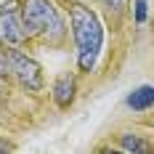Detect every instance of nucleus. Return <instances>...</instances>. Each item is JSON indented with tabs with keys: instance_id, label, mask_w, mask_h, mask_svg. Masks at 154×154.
<instances>
[{
	"instance_id": "8",
	"label": "nucleus",
	"mask_w": 154,
	"mask_h": 154,
	"mask_svg": "<svg viewBox=\"0 0 154 154\" xmlns=\"http://www.w3.org/2000/svg\"><path fill=\"white\" fill-rule=\"evenodd\" d=\"M146 21V0H136V24Z\"/></svg>"
},
{
	"instance_id": "5",
	"label": "nucleus",
	"mask_w": 154,
	"mask_h": 154,
	"mask_svg": "<svg viewBox=\"0 0 154 154\" xmlns=\"http://www.w3.org/2000/svg\"><path fill=\"white\" fill-rule=\"evenodd\" d=\"M53 101L61 109L75 101V80H72V75H59L56 77V82H53Z\"/></svg>"
},
{
	"instance_id": "3",
	"label": "nucleus",
	"mask_w": 154,
	"mask_h": 154,
	"mask_svg": "<svg viewBox=\"0 0 154 154\" xmlns=\"http://www.w3.org/2000/svg\"><path fill=\"white\" fill-rule=\"evenodd\" d=\"M8 69L16 75V80L27 88V91H40L43 88V66L35 61L32 56H27L24 51L14 48L8 53Z\"/></svg>"
},
{
	"instance_id": "6",
	"label": "nucleus",
	"mask_w": 154,
	"mask_h": 154,
	"mask_svg": "<svg viewBox=\"0 0 154 154\" xmlns=\"http://www.w3.org/2000/svg\"><path fill=\"white\" fill-rule=\"evenodd\" d=\"M125 104L133 109V112H146L149 106H154V85H141V88H136V91L128 96Z\"/></svg>"
},
{
	"instance_id": "9",
	"label": "nucleus",
	"mask_w": 154,
	"mask_h": 154,
	"mask_svg": "<svg viewBox=\"0 0 154 154\" xmlns=\"http://www.w3.org/2000/svg\"><path fill=\"white\" fill-rule=\"evenodd\" d=\"M0 43H3V40H0ZM5 69H8V59H5V56H3V51H0V75H3Z\"/></svg>"
},
{
	"instance_id": "2",
	"label": "nucleus",
	"mask_w": 154,
	"mask_h": 154,
	"mask_svg": "<svg viewBox=\"0 0 154 154\" xmlns=\"http://www.w3.org/2000/svg\"><path fill=\"white\" fill-rule=\"evenodd\" d=\"M21 19L27 24V32L32 35H43L51 43L64 37V19L53 0H24Z\"/></svg>"
},
{
	"instance_id": "7",
	"label": "nucleus",
	"mask_w": 154,
	"mask_h": 154,
	"mask_svg": "<svg viewBox=\"0 0 154 154\" xmlns=\"http://www.w3.org/2000/svg\"><path fill=\"white\" fill-rule=\"evenodd\" d=\"M120 146H122V152H133V154L149 152V143L141 138V136H136V133H122L120 136Z\"/></svg>"
},
{
	"instance_id": "1",
	"label": "nucleus",
	"mask_w": 154,
	"mask_h": 154,
	"mask_svg": "<svg viewBox=\"0 0 154 154\" xmlns=\"http://www.w3.org/2000/svg\"><path fill=\"white\" fill-rule=\"evenodd\" d=\"M69 24H72V37L77 45V64L82 72H93L104 48V24L96 16V11H91L82 3L69 5Z\"/></svg>"
},
{
	"instance_id": "4",
	"label": "nucleus",
	"mask_w": 154,
	"mask_h": 154,
	"mask_svg": "<svg viewBox=\"0 0 154 154\" xmlns=\"http://www.w3.org/2000/svg\"><path fill=\"white\" fill-rule=\"evenodd\" d=\"M27 24L21 19V8H16V0H8L0 5V40L11 43V45H21L27 40Z\"/></svg>"
}]
</instances>
